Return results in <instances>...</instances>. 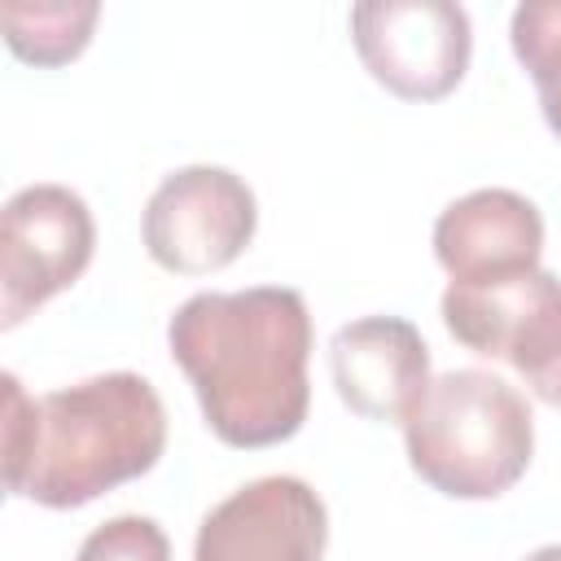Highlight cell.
<instances>
[{"label":"cell","mask_w":561,"mask_h":561,"mask_svg":"<svg viewBox=\"0 0 561 561\" xmlns=\"http://www.w3.org/2000/svg\"><path fill=\"white\" fill-rule=\"evenodd\" d=\"M167 342L219 443L272 447L302 430L311 316L298 289L193 294L171 316Z\"/></svg>","instance_id":"cell-1"},{"label":"cell","mask_w":561,"mask_h":561,"mask_svg":"<svg viewBox=\"0 0 561 561\" xmlns=\"http://www.w3.org/2000/svg\"><path fill=\"white\" fill-rule=\"evenodd\" d=\"M167 408L140 373H101L31 399L4 373V486L44 508H79L158 465Z\"/></svg>","instance_id":"cell-2"},{"label":"cell","mask_w":561,"mask_h":561,"mask_svg":"<svg viewBox=\"0 0 561 561\" xmlns=\"http://www.w3.org/2000/svg\"><path fill=\"white\" fill-rule=\"evenodd\" d=\"M421 482L451 500H495L530 465L535 416L526 399L486 368H451L430 381L403 425Z\"/></svg>","instance_id":"cell-3"},{"label":"cell","mask_w":561,"mask_h":561,"mask_svg":"<svg viewBox=\"0 0 561 561\" xmlns=\"http://www.w3.org/2000/svg\"><path fill=\"white\" fill-rule=\"evenodd\" d=\"M443 324L456 342L513 373L543 403L561 408V280L543 267L495 285H447Z\"/></svg>","instance_id":"cell-4"},{"label":"cell","mask_w":561,"mask_h":561,"mask_svg":"<svg viewBox=\"0 0 561 561\" xmlns=\"http://www.w3.org/2000/svg\"><path fill=\"white\" fill-rule=\"evenodd\" d=\"M96 250L88 202L66 184H26L0 215V329L70 289Z\"/></svg>","instance_id":"cell-5"},{"label":"cell","mask_w":561,"mask_h":561,"mask_svg":"<svg viewBox=\"0 0 561 561\" xmlns=\"http://www.w3.org/2000/svg\"><path fill=\"white\" fill-rule=\"evenodd\" d=\"M351 39L364 70L403 101L447 96L473 53L469 13L451 0H364L351 9Z\"/></svg>","instance_id":"cell-6"},{"label":"cell","mask_w":561,"mask_h":561,"mask_svg":"<svg viewBox=\"0 0 561 561\" xmlns=\"http://www.w3.org/2000/svg\"><path fill=\"white\" fill-rule=\"evenodd\" d=\"M259 228L254 193L228 167H180L145 206V250L158 267L206 276L228 267Z\"/></svg>","instance_id":"cell-7"},{"label":"cell","mask_w":561,"mask_h":561,"mask_svg":"<svg viewBox=\"0 0 561 561\" xmlns=\"http://www.w3.org/2000/svg\"><path fill=\"white\" fill-rule=\"evenodd\" d=\"M324 539V500L302 478L272 473L245 482L202 517L193 561H320Z\"/></svg>","instance_id":"cell-8"},{"label":"cell","mask_w":561,"mask_h":561,"mask_svg":"<svg viewBox=\"0 0 561 561\" xmlns=\"http://www.w3.org/2000/svg\"><path fill=\"white\" fill-rule=\"evenodd\" d=\"M329 373L337 399L368 421L408 425L430 390V346L412 320L364 316L329 337Z\"/></svg>","instance_id":"cell-9"},{"label":"cell","mask_w":561,"mask_h":561,"mask_svg":"<svg viewBox=\"0 0 561 561\" xmlns=\"http://www.w3.org/2000/svg\"><path fill=\"white\" fill-rule=\"evenodd\" d=\"M434 254L451 285H495L539 267L543 215L513 188L456 197L434 224Z\"/></svg>","instance_id":"cell-10"},{"label":"cell","mask_w":561,"mask_h":561,"mask_svg":"<svg viewBox=\"0 0 561 561\" xmlns=\"http://www.w3.org/2000/svg\"><path fill=\"white\" fill-rule=\"evenodd\" d=\"M96 18H101V4H92V0H35V4L9 0V4H0L4 44L13 48V57H22L31 66L75 61L92 39Z\"/></svg>","instance_id":"cell-11"},{"label":"cell","mask_w":561,"mask_h":561,"mask_svg":"<svg viewBox=\"0 0 561 561\" xmlns=\"http://www.w3.org/2000/svg\"><path fill=\"white\" fill-rule=\"evenodd\" d=\"M513 53L535 79L543 118L561 140V0H530L513 9Z\"/></svg>","instance_id":"cell-12"},{"label":"cell","mask_w":561,"mask_h":561,"mask_svg":"<svg viewBox=\"0 0 561 561\" xmlns=\"http://www.w3.org/2000/svg\"><path fill=\"white\" fill-rule=\"evenodd\" d=\"M75 561H171V543L153 517H110L75 552Z\"/></svg>","instance_id":"cell-13"},{"label":"cell","mask_w":561,"mask_h":561,"mask_svg":"<svg viewBox=\"0 0 561 561\" xmlns=\"http://www.w3.org/2000/svg\"><path fill=\"white\" fill-rule=\"evenodd\" d=\"M526 561H561V543H548V548H539V552H530Z\"/></svg>","instance_id":"cell-14"}]
</instances>
